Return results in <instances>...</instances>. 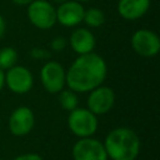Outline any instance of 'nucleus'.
<instances>
[{
  "instance_id": "obj_1",
  "label": "nucleus",
  "mask_w": 160,
  "mask_h": 160,
  "mask_svg": "<svg viewBox=\"0 0 160 160\" xmlns=\"http://www.w3.org/2000/svg\"><path fill=\"white\" fill-rule=\"evenodd\" d=\"M108 74L105 60L96 52L79 55L66 71V85L75 92H89L101 85Z\"/></svg>"
},
{
  "instance_id": "obj_2",
  "label": "nucleus",
  "mask_w": 160,
  "mask_h": 160,
  "mask_svg": "<svg viewBox=\"0 0 160 160\" xmlns=\"http://www.w3.org/2000/svg\"><path fill=\"white\" fill-rule=\"evenodd\" d=\"M102 144L111 160H135L140 152V139L129 128L112 129Z\"/></svg>"
},
{
  "instance_id": "obj_3",
  "label": "nucleus",
  "mask_w": 160,
  "mask_h": 160,
  "mask_svg": "<svg viewBox=\"0 0 160 160\" xmlns=\"http://www.w3.org/2000/svg\"><path fill=\"white\" fill-rule=\"evenodd\" d=\"M68 126L70 131L79 139L89 138L92 136L98 130V116L88 108H76L69 114Z\"/></svg>"
},
{
  "instance_id": "obj_4",
  "label": "nucleus",
  "mask_w": 160,
  "mask_h": 160,
  "mask_svg": "<svg viewBox=\"0 0 160 160\" xmlns=\"http://www.w3.org/2000/svg\"><path fill=\"white\" fill-rule=\"evenodd\" d=\"M28 18L35 28L48 30L56 24V9L46 0H34L28 5Z\"/></svg>"
},
{
  "instance_id": "obj_5",
  "label": "nucleus",
  "mask_w": 160,
  "mask_h": 160,
  "mask_svg": "<svg viewBox=\"0 0 160 160\" xmlns=\"http://www.w3.org/2000/svg\"><path fill=\"white\" fill-rule=\"evenodd\" d=\"M134 51L142 58H154L160 51V39L149 29H139L131 36Z\"/></svg>"
},
{
  "instance_id": "obj_6",
  "label": "nucleus",
  "mask_w": 160,
  "mask_h": 160,
  "mask_svg": "<svg viewBox=\"0 0 160 160\" xmlns=\"http://www.w3.org/2000/svg\"><path fill=\"white\" fill-rule=\"evenodd\" d=\"M40 80L46 91L60 92L66 85V71L58 61H48L40 70Z\"/></svg>"
},
{
  "instance_id": "obj_7",
  "label": "nucleus",
  "mask_w": 160,
  "mask_h": 160,
  "mask_svg": "<svg viewBox=\"0 0 160 160\" xmlns=\"http://www.w3.org/2000/svg\"><path fill=\"white\" fill-rule=\"evenodd\" d=\"M74 160H108L104 144L91 136L80 138L72 146Z\"/></svg>"
},
{
  "instance_id": "obj_8",
  "label": "nucleus",
  "mask_w": 160,
  "mask_h": 160,
  "mask_svg": "<svg viewBox=\"0 0 160 160\" xmlns=\"http://www.w3.org/2000/svg\"><path fill=\"white\" fill-rule=\"evenodd\" d=\"M115 104V92L111 88L104 86L102 84L98 88L89 91V96L86 100L88 109L98 115H104L109 112Z\"/></svg>"
},
{
  "instance_id": "obj_9",
  "label": "nucleus",
  "mask_w": 160,
  "mask_h": 160,
  "mask_svg": "<svg viewBox=\"0 0 160 160\" xmlns=\"http://www.w3.org/2000/svg\"><path fill=\"white\" fill-rule=\"evenodd\" d=\"M34 78L31 71L21 65H15L5 72V85L14 94H26L31 90Z\"/></svg>"
},
{
  "instance_id": "obj_10",
  "label": "nucleus",
  "mask_w": 160,
  "mask_h": 160,
  "mask_svg": "<svg viewBox=\"0 0 160 160\" xmlns=\"http://www.w3.org/2000/svg\"><path fill=\"white\" fill-rule=\"evenodd\" d=\"M35 125V116L30 108L19 106L9 118V130L15 136L28 135Z\"/></svg>"
},
{
  "instance_id": "obj_11",
  "label": "nucleus",
  "mask_w": 160,
  "mask_h": 160,
  "mask_svg": "<svg viewBox=\"0 0 160 160\" xmlns=\"http://www.w3.org/2000/svg\"><path fill=\"white\" fill-rule=\"evenodd\" d=\"M84 6L79 1L68 0L59 5L56 9V22H60L61 25L66 28H72L82 22L84 18Z\"/></svg>"
},
{
  "instance_id": "obj_12",
  "label": "nucleus",
  "mask_w": 160,
  "mask_h": 160,
  "mask_svg": "<svg viewBox=\"0 0 160 160\" xmlns=\"http://www.w3.org/2000/svg\"><path fill=\"white\" fill-rule=\"evenodd\" d=\"M95 44L96 40L94 34L86 28H79L70 35V46L78 55L94 51Z\"/></svg>"
},
{
  "instance_id": "obj_13",
  "label": "nucleus",
  "mask_w": 160,
  "mask_h": 160,
  "mask_svg": "<svg viewBox=\"0 0 160 160\" xmlns=\"http://www.w3.org/2000/svg\"><path fill=\"white\" fill-rule=\"evenodd\" d=\"M150 1L151 0H119L118 12L125 20H138L148 12Z\"/></svg>"
},
{
  "instance_id": "obj_14",
  "label": "nucleus",
  "mask_w": 160,
  "mask_h": 160,
  "mask_svg": "<svg viewBox=\"0 0 160 160\" xmlns=\"http://www.w3.org/2000/svg\"><path fill=\"white\" fill-rule=\"evenodd\" d=\"M82 21L89 28H99L105 22V14L98 8H90L84 11Z\"/></svg>"
},
{
  "instance_id": "obj_15",
  "label": "nucleus",
  "mask_w": 160,
  "mask_h": 160,
  "mask_svg": "<svg viewBox=\"0 0 160 160\" xmlns=\"http://www.w3.org/2000/svg\"><path fill=\"white\" fill-rule=\"evenodd\" d=\"M18 51L11 46H5L0 49V69L8 70L18 64Z\"/></svg>"
},
{
  "instance_id": "obj_16",
  "label": "nucleus",
  "mask_w": 160,
  "mask_h": 160,
  "mask_svg": "<svg viewBox=\"0 0 160 160\" xmlns=\"http://www.w3.org/2000/svg\"><path fill=\"white\" fill-rule=\"evenodd\" d=\"M59 94V102L61 105V108L64 110H68V111H71L74 109L78 108L79 105V98H78V92L72 91V90H61Z\"/></svg>"
},
{
  "instance_id": "obj_17",
  "label": "nucleus",
  "mask_w": 160,
  "mask_h": 160,
  "mask_svg": "<svg viewBox=\"0 0 160 160\" xmlns=\"http://www.w3.org/2000/svg\"><path fill=\"white\" fill-rule=\"evenodd\" d=\"M50 46H51V49L55 50V51H61V50H64L65 46H66V40H65L62 36H58V38L52 39Z\"/></svg>"
},
{
  "instance_id": "obj_18",
  "label": "nucleus",
  "mask_w": 160,
  "mask_h": 160,
  "mask_svg": "<svg viewBox=\"0 0 160 160\" xmlns=\"http://www.w3.org/2000/svg\"><path fill=\"white\" fill-rule=\"evenodd\" d=\"M12 160H42V158L35 152H26V154H21L19 156L14 158Z\"/></svg>"
},
{
  "instance_id": "obj_19",
  "label": "nucleus",
  "mask_w": 160,
  "mask_h": 160,
  "mask_svg": "<svg viewBox=\"0 0 160 160\" xmlns=\"http://www.w3.org/2000/svg\"><path fill=\"white\" fill-rule=\"evenodd\" d=\"M31 56L32 58H35V59H46V58H49V52L46 51V50H44V49H39V48H35V49H32L31 50Z\"/></svg>"
},
{
  "instance_id": "obj_20",
  "label": "nucleus",
  "mask_w": 160,
  "mask_h": 160,
  "mask_svg": "<svg viewBox=\"0 0 160 160\" xmlns=\"http://www.w3.org/2000/svg\"><path fill=\"white\" fill-rule=\"evenodd\" d=\"M5 30H6V22H5V20H4V18L0 15V39L4 36Z\"/></svg>"
},
{
  "instance_id": "obj_21",
  "label": "nucleus",
  "mask_w": 160,
  "mask_h": 160,
  "mask_svg": "<svg viewBox=\"0 0 160 160\" xmlns=\"http://www.w3.org/2000/svg\"><path fill=\"white\" fill-rule=\"evenodd\" d=\"M15 5H18V6H28L30 2H32L34 0H11Z\"/></svg>"
},
{
  "instance_id": "obj_22",
  "label": "nucleus",
  "mask_w": 160,
  "mask_h": 160,
  "mask_svg": "<svg viewBox=\"0 0 160 160\" xmlns=\"http://www.w3.org/2000/svg\"><path fill=\"white\" fill-rule=\"evenodd\" d=\"M4 85H5V72L2 69H0V91L2 90Z\"/></svg>"
},
{
  "instance_id": "obj_23",
  "label": "nucleus",
  "mask_w": 160,
  "mask_h": 160,
  "mask_svg": "<svg viewBox=\"0 0 160 160\" xmlns=\"http://www.w3.org/2000/svg\"><path fill=\"white\" fill-rule=\"evenodd\" d=\"M56 2H59V4H61V2H64V1H68V0H55Z\"/></svg>"
},
{
  "instance_id": "obj_24",
  "label": "nucleus",
  "mask_w": 160,
  "mask_h": 160,
  "mask_svg": "<svg viewBox=\"0 0 160 160\" xmlns=\"http://www.w3.org/2000/svg\"><path fill=\"white\" fill-rule=\"evenodd\" d=\"M76 1H79V2H85V1H90V0H76Z\"/></svg>"
}]
</instances>
